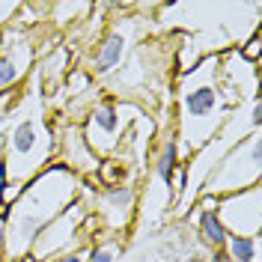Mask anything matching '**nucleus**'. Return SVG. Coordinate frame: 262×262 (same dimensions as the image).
I'll return each mask as SVG.
<instances>
[{"mask_svg": "<svg viewBox=\"0 0 262 262\" xmlns=\"http://www.w3.org/2000/svg\"><path fill=\"white\" fill-rule=\"evenodd\" d=\"M224 256L227 262H259V235H227L224 242Z\"/></svg>", "mask_w": 262, "mask_h": 262, "instance_id": "nucleus-13", "label": "nucleus"}, {"mask_svg": "<svg viewBox=\"0 0 262 262\" xmlns=\"http://www.w3.org/2000/svg\"><path fill=\"white\" fill-rule=\"evenodd\" d=\"M262 185V131H250L247 137H242L235 146L229 149L221 161L214 164V170L206 176L200 196H221L238 194L247 188Z\"/></svg>", "mask_w": 262, "mask_h": 262, "instance_id": "nucleus-4", "label": "nucleus"}, {"mask_svg": "<svg viewBox=\"0 0 262 262\" xmlns=\"http://www.w3.org/2000/svg\"><path fill=\"white\" fill-rule=\"evenodd\" d=\"M214 212H217L221 227L227 229V235L256 238L262 232V185L238 191V194L221 196Z\"/></svg>", "mask_w": 262, "mask_h": 262, "instance_id": "nucleus-7", "label": "nucleus"}, {"mask_svg": "<svg viewBox=\"0 0 262 262\" xmlns=\"http://www.w3.org/2000/svg\"><path fill=\"white\" fill-rule=\"evenodd\" d=\"M15 12H21V3L18 0H0V30H6V27H12V21H15Z\"/></svg>", "mask_w": 262, "mask_h": 262, "instance_id": "nucleus-17", "label": "nucleus"}, {"mask_svg": "<svg viewBox=\"0 0 262 262\" xmlns=\"http://www.w3.org/2000/svg\"><path fill=\"white\" fill-rule=\"evenodd\" d=\"M128 107H119L116 101H98L90 107L86 122H83V143L93 149V155H111L116 152L125 128L131 125V116H125Z\"/></svg>", "mask_w": 262, "mask_h": 262, "instance_id": "nucleus-6", "label": "nucleus"}, {"mask_svg": "<svg viewBox=\"0 0 262 262\" xmlns=\"http://www.w3.org/2000/svg\"><path fill=\"white\" fill-rule=\"evenodd\" d=\"M3 238H6V217L0 214V250H3Z\"/></svg>", "mask_w": 262, "mask_h": 262, "instance_id": "nucleus-20", "label": "nucleus"}, {"mask_svg": "<svg viewBox=\"0 0 262 262\" xmlns=\"http://www.w3.org/2000/svg\"><path fill=\"white\" fill-rule=\"evenodd\" d=\"M0 36H3V30H0Z\"/></svg>", "mask_w": 262, "mask_h": 262, "instance_id": "nucleus-21", "label": "nucleus"}, {"mask_svg": "<svg viewBox=\"0 0 262 262\" xmlns=\"http://www.w3.org/2000/svg\"><path fill=\"white\" fill-rule=\"evenodd\" d=\"M122 245L119 242H107V245H93L86 253V262H116Z\"/></svg>", "mask_w": 262, "mask_h": 262, "instance_id": "nucleus-15", "label": "nucleus"}, {"mask_svg": "<svg viewBox=\"0 0 262 262\" xmlns=\"http://www.w3.org/2000/svg\"><path fill=\"white\" fill-rule=\"evenodd\" d=\"M0 191H3V134H0Z\"/></svg>", "mask_w": 262, "mask_h": 262, "instance_id": "nucleus-19", "label": "nucleus"}, {"mask_svg": "<svg viewBox=\"0 0 262 262\" xmlns=\"http://www.w3.org/2000/svg\"><path fill=\"white\" fill-rule=\"evenodd\" d=\"M86 253H90V247H75V250L60 253V256H54L48 262H86Z\"/></svg>", "mask_w": 262, "mask_h": 262, "instance_id": "nucleus-18", "label": "nucleus"}, {"mask_svg": "<svg viewBox=\"0 0 262 262\" xmlns=\"http://www.w3.org/2000/svg\"><path fill=\"white\" fill-rule=\"evenodd\" d=\"M214 206H217V200H212V196H196L194 209H191L194 214H191L188 221H191V227L200 232V238L212 247V250H221L224 242H227V229L221 227Z\"/></svg>", "mask_w": 262, "mask_h": 262, "instance_id": "nucleus-10", "label": "nucleus"}, {"mask_svg": "<svg viewBox=\"0 0 262 262\" xmlns=\"http://www.w3.org/2000/svg\"><path fill=\"white\" fill-rule=\"evenodd\" d=\"M232 111L235 104L221 83V54H206L200 63L188 66L179 78V161L182 155H194L206 146Z\"/></svg>", "mask_w": 262, "mask_h": 262, "instance_id": "nucleus-2", "label": "nucleus"}, {"mask_svg": "<svg viewBox=\"0 0 262 262\" xmlns=\"http://www.w3.org/2000/svg\"><path fill=\"white\" fill-rule=\"evenodd\" d=\"M125 51H128V36L122 30H111L104 39H101V45L96 51V60H93V72L96 75H111L116 66L125 60Z\"/></svg>", "mask_w": 262, "mask_h": 262, "instance_id": "nucleus-12", "label": "nucleus"}, {"mask_svg": "<svg viewBox=\"0 0 262 262\" xmlns=\"http://www.w3.org/2000/svg\"><path fill=\"white\" fill-rule=\"evenodd\" d=\"M83 194V179L75 176L60 161L48 164L39 176H33L18 200L3 212L6 217V238L0 259L18 262L30 256V247L42 227H48L57 214H63L78 196Z\"/></svg>", "mask_w": 262, "mask_h": 262, "instance_id": "nucleus-1", "label": "nucleus"}, {"mask_svg": "<svg viewBox=\"0 0 262 262\" xmlns=\"http://www.w3.org/2000/svg\"><path fill=\"white\" fill-rule=\"evenodd\" d=\"M238 54H242V60L250 66H259V57H262V36H259V27L250 33V39H247L245 45L238 48Z\"/></svg>", "mask_w": 262, "mask_h": 262, "instance_id": "nucleus-16", "label": "nucleus"}, {"mask_svg": "<svg viewBox=\"0 0 262 262\" xmlns=\"http://www.w3.org/2000/svg\"><path fill=\"white\" fill-rule=\"evenodd\" d=\"M0 262H3V259H0Z\"/></svg>", "mask_w": 262, "mask_h": 262, "instance_id": "nucleus-22", "label": "nucleus"}, {"mask_svg": "<svg viewBox=\"0 0 262 262\" xmlns=\"http://www.w3.org/2000/svg\"><path fill=\"white\" fill-rule=\"evenodd\" d=\"M33 42L21 27H6L0 36V93L24 81L33 66Z\"/></svg>", "mask_w": 262, "mask_h": 262, "instance_id": "nucleus-8", "label": "nucleus"}, {"mask_svg": "<svg viewBox=\"0 0 262 262\" xmlns=\"http://www.w3.org/2000/svg\"><path fill=\"white\" fill-rule=\"evenodd\" d=\"M179 170H182V164H179L176 137H170V140L161 143V152H158V158L152 164V176H155V182L164 185V194L170 200V206H176V200H179V194H176V173Z\"/></svg>", "mask_w": 262, "mask_h": 262, "instance_id": "nucleus-11", "label": "nucleus"}, {"mask_svg": "<svg viewBox=\"0 0 262 262\" xmlns=\"http://www.w3.org/2000/svg\"><path fill=\"white\" fill-rule=\"evenodd\" d=\"M96 6L93 3H54L51 6V15H54V21L60 24V27H66V24H72L75 18H83L86 12H93Z\"/></svg>", "mask_w": 262, "mask_h": 262, "instance_id": "nucleus-14", "label": "nucleus"}, {"mask_svg": "<svg viewBox=\"0 0 262 262\" xmlns=\"http://www.w3.org/2000/svg\"><path fill=\"white\" fill-rule=\"evenodd\" d=\"M57 161L69 167L75 176H90L93 170H98V158L93 155V149L83 143V134L78 125H69V128L57 137Z\"/></svg>", "mask_w": 262, "mask_h": 262, "instance_id": "nucleus-9", "label": "nucleus"}, {"mask_svg": "<svg viewBox=\"0 0 262 262\" xmlns=\"http://www.w3.org/2000/svg\"><path fill=\"white\" fill-rule=\"evenodd\" d=\"M54 161H57V134L45 122L42 107H36V114L18 119L3 140V182L27 185Z\"/></svg>", "mask_w": 262, "mask_h": 262, "instance_id": "nucleus-3", "label": "nucleus"}, {"mask_svg": "<svg viewBox=\"0 0 262 262\" xmlns=\"http://www.w3.org/2000/svg\"><path fill=\"white\" fill-rule=\"evenodd\" d=\"M90 221V206L83 203V196H78L63 214H57L48 227H42V232L36 235V242L30 247V256L27 259L33 262H48L60 253H69L75 250V235L81 232V227Z\"/></svg>", "mask_w": 262, "mask_h": 262, "instance_id": "nucleus-5", "label": "nucleus"}]
</instances>
